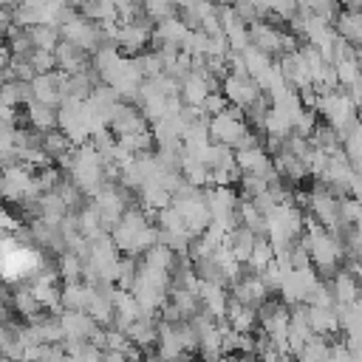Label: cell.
Returning a JSON list of instances; mask_svg holds the SVG:
<instances>
[{
    "label": "cell",
    "instance_id": "obj_13",
    "mask_svg": "<svg viewBox=\"0 0 362 362\" xmlns=\"http://www.w3.org/2000/svg\"><path fill=\"white\" fill-rule=\"evenodd\" d=\"M11 305H14V311H17L20 317H25V320H31L34 314H40V311H42V305H40V300L34 297L31 286L17 288V291L11 294Z\"/></svg>",
    "mask_w": 362,
    "mask_h": 362
},
{
    "label": "cell",
    "instance_id": "obj_6",
    "mask_svg": "<svg viewBox=\"0 0 362 362\" xmlns=\"http://www.w3.org/2000/svg\"><path fill=\"white\" fill-rule=\"evenodd\" d=\"M198 300H201V308H206L212 317H226V308H229V294H226V286L221 283H209V280H198Z\"/></svg>",
    "mask_w": 362,
    "mask_h": 362
},
{
    "label": "cell",
    "instance_id": "obj_8",
    "mask_svg": "<svg viewBox=\"0 0 362 362\" xmlns=\"http://www.w3.org/2000/svg\"><path fill=\"white\" fill-rule=\"evenodd\" d=\"M226 322H229L238 334H252V331H255V325L260 322V320H257V308L243 305V303H238V300H229Z\"/></svg>",
    "mask_w": 362,
    "mask_h": 362
},
{
    "label": "cell",
    "instance_id": "obj_11",
    "mask_svg": "<svg viewBox=\"0 0 362 362\" xmlns=\"http://www.w3.org/2000/svg\"><path fill=\"white\" fill-rule=\"evenodd\" d=\"M28 122H31V127H37L42 133H48V130H54L59 124L57 122V110L51 105H42V102H31L28 105Z\"/></svg>",
    "mask_w": 362,
    "mask_h": 362
},
{
    "label": "cell",
    "instance_id": "obj_1",
    "mask_svg": "<svg viewBox=\"0 0 362 362\" xmlns=\"http://www.w3.org/2000/svg\"><path fill=\"white\" fill-rule=\"evenodd\" d=\"M303 243H305V249H308L311 263H317V266L325 269V272L337 269V263H339V257H342V243H339L331 232H325L322 226H308Z\"/></svg>",
    "mask_w": 362,
    "mask_h": 362
},
{
    "label": "cell",
    "instance_id": "obj_3",
    "mask_svg": "<svg viewBox=\"0 0 362 362\" xmlns=\"http://www.w3.org/2000/svg\"><path fill=\"white\" fill-rule=\"evenodd\" d=\"M317 283H320V280H317V274H314L308 266H303V269H288L277 291L283 294V303L300 305V303L308 300V294H311V288H314Z\"/></svg>",
    "mask_w": 362,
    "mask_h": 362
},
{
    "label": "cell",
    "instance_id": "obj_10",
    "mask_svg": "<svg viewBox=\"0 0 362 362\" xmlns=\"http://www.w3.org/2000/svg\"><path fill=\"white\" fill-rule=\"evenodd\" d=\"M90 297H93V286H90V283H82V280L65 283V288H62V305H65V308L88 311Z\"/></svg>",
    "mask_w": 362,
    "mask_h": 362
},
{
    "label": "cell",
    "instance_id": "obj_15",
    "mask_svg": "<svg viewBox=\"0 0 362 362\" xmlns=\"http://www.w3.org/2000/svg\"><path fill=\"white\" fill-rule=\"evenodd\" d=\"M147 362H161V359H147Z\"/></svg>",
    "mask_w": 362,
    "mask_h": 362
},
{
    "label": "cell",
    "instance_id": "obj_12",
    "mask_svg": "<svg viewBox=\"0 0 362 362\" xmlns=\"http://www.w3.org/2000/svg\"><path fill=\"white\" fill-rule=\"evenodd\" d=\"M328 354H331V345L322 339V334H314L294 356H297V362H325Z\"/></svg>",
    "mask_w": 362,
    "mask_h": 362
},
{
    "label": "cell",
    "instance_id": "obj_5",
    "mask_svg": "<svg viewBox=\"0 0 362 362\" xmlns=\"http://www.w3.org/2000/svg\"><path fill=\"white\" fill-rule=\"evenodd\" d=\"M314 325H311V317H308V305L300 303L294 311H291V320H288V334H286V342H288V354H297L311 337H314Z\"/></svg>",
    "mask_w": 362,
    "mask_h": 362
},
{
    "label": "cell",
    "instance_id": "obj_14",
    "mask_svg": "<svg viewBox=\"0 0 362 362\" xmlns=\"http://www.w3.org/2000/svg\"><path fill=\"white\" fill-rule=\"evenodd\" d=\"M280 362H297V356H288V354H286V356H283Z\"/></svg>",
    "mask_w": 362,
    "mask_h": 362
},
{
    "label": "cell",
    "instance_id": "obj_4",
    "mask_svg": "<svg viewBox=\"0 0 362 362\" xmlns=\"http://www.w3.org/2000/svg\"><path fill=\"white\" fill-rule=\"evenodd\" d=\"M59 325L65 339H93V334L99 331V322L88 311H76V308H65L59 314Z\"/></svg>",
    "mask_w": 362,
    "mask_h": 362
},
{
    "label": "cell",
    "instance_id": "obj_9",
    "mask_svg": "<svg viewBox=\"0 0 362 362\" xmlns=\"http://www.w3.org/2000/svg\"><path fill=\"white\" fill-rule=\"evenodd\" d=\"M198 351H201V359L204 362H221L223 359V334H221V325H209L206 331H201V342H198Z\"/></svg>",
    "mask_w": 362,
    "mask_h": 362
},
{
    "label": "cell",
    "instance_id": "obj_2",
    "mask_svg": "<svg viewBox=\"0 0 362 362\" xmlns=\"http://www.w3.org/2000/svg\"><path fill=\"white\" fill-rule=\"evenodd\" d=\"M246 133H249V127H246V122H243V116H240L238 107L221 110V113H215L212 122H209V136H212L218 144H226V147H232V150L240 144V139H243Z\"/></svg>",
    "mask_w": 362,
    "mask_h": 362
},
{
    "label": "cell",
    "instance_id": "obj_7",
    "mask_svg": "<svg viewBox=\"0 0 362 362\" xmlns=\"http://www.w3.org/2000/svg\"><path fill=\"white\" fill-rule=\"evenodd\" d=\"M337 308H339V328L345 331V342L362 345V297H356L348 305H337Z\"/></svg>",
    "mask_w": 362,
    "mask_h": 362
}]
</instances>
